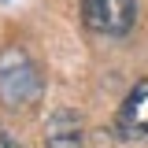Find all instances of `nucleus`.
Wrapping results in <instances>:
<instances>
[{
	"instance_id": "f257e3e1",
	"label": "nucleus",
	"mask_w": 148,
	"mask_h": 148,
	"mask_svg": "<svg viewBox=\"0 0 148 148\" xmlns=\"http://www.w3.org/2000/svg\"><path fill=\"white\" fill-rule=\"evenodd\" d=\"M41 92H45V78H41V67L34 63V56L18 45L0 48V104L18 111L37 104Z\"/></svg>"
},
{
	"instance_id": "f03ea898",
	"label": "nucleus",
	"mask_w": 148,
	"mask_h": 148,
	"mask_svg": "<svg viewBox=\"0 0 148 148\" xmlns=\"http://www.w3.org/2000/svg\"><path fill=\"white\" fill-rule=\"evenodd\" d=\"M82 18L92 34L122 37L137 22V0H82Z\"/></svg>"
},
{
	"instance_id": "7ed1b4c3",
	"label": "nucleus",
	"mask_w": 148,
	"mask_h": 148,
	"mask_svg": "<svg viewBox=\"0 0 148 148\" xmlns=\"http://www.w3.org/2000/svg\"><path fill=\"white\" fill-rule=\"evenodd\" d=\"M115 126L122 137H145L148 133V78H141L126 92V100L119 104V115H115Z\"/></svg>"
},
{
	"instance_id": "20e7f679",
	"label": "nucleus",
	"mask_w": 148,
	"mask_h": 148,
	"mask_svg": "<svg viewBox=\"0 0 148 148\" xmlns=\"http://www.w3.org/2000/svg\"><path fill=\"white\" fill-rule=\"evenodd\" d=\"M45 148H82V119L74 111H56L45 130Z\"/></svg>"
},
{
	"instance_id": "39448f33",
	"label": "nucleus",
	"mask_w": 148,
	"mask_h": 148,
	"mask_svg": "<svg viewBox=\"0 0 148 148\" xmlns=\"http://www.w3.org/2000/svg\"><path fill=\"white\" fill-rule=\"evenodd\" d=\"M0 148H22L15 137H8V133H0Z\"/></svg>"
}]
</instances>
